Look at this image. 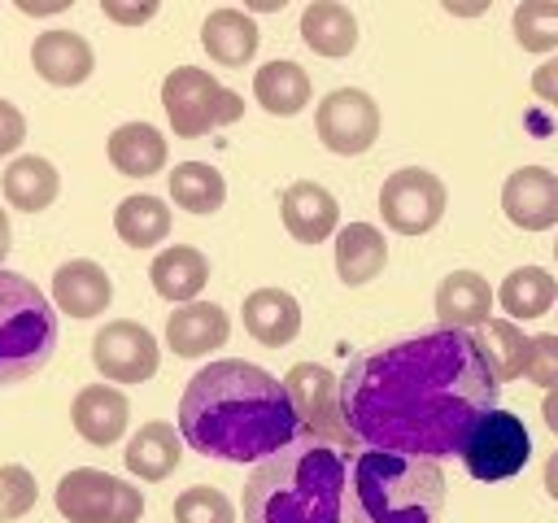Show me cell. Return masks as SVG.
<instances>
[{"label": "cell", "mask_w": 558, "mask_h": 523, "mask_svg": "<svg viewBox=\"0 0 558 523\" xmlns=\"http://www.w3.org/2000/svg\"><path fill=\"white\" fill-rule=\"evenodd\" d=\"M340 410L357 445L440 462L497 410V379L471 331L440 327L357 353L340 375Z\"/></svg>", "instance_id": "1"}, {"label": "cell", "mask_w": 558, "mask_h": 523, "mask_svg": "<svg viewBox=\"0 0 558 523\" xmlns=\"http://www.w3.org/2000/svg\"><path fill=\"white\" fill-rule=\"evenodd\" d=\"M179 436L218 462H266L301 436V418L283 379L244 357H222L187 379Z\"/></svg>", "instance_id": "2"}, {"label": "cell", "mask_w": 558, "mask_h": 523, "mask_svg": "<svg viewBox=\"0 0 558 523\" xmlns=\"http://www.w3.org/2000/svg\"><path fill=\"white\" fill-rule=\"evenodd\" d=\"M353 453L301 431L244 479V523H344Z\"/></svg>", "instance_id": "3"}, {"label": "cell", "mask_w": 558, "mask_h": 523, "mask_svg": "<svg viewBox=\"0 0 558 523\" xmlns=\"http://www.w3.org/2000/svg\"><path fill=\"white\" fill-rule=\"evenodd\" d=\"M445 506V471L436 458L357 449L349 462V523H436Z\"/></svg>", "instance_id": "4"}, {"label": "cell", "mask_w": 558, "mask_h": 523, "mask_svg": "<svg viewBox=\"0 0 558 523\" xmlns=\"http://www.w3.org/2000/svg\"><path fill=\"white\" fill-rule=\"evenodd\" d=\"M52 301L13 270H0V388L39 375L57 353Z\"/></svg>", "instance_id": "5"}, {"label": "cell", "mask_w": 558, "mask_h": 523, "mask_svg": "<svg viewBox=\"0 0 558 523\" xmlns=\"http://www.w3.org/2000/svg\"><path fill=\"white\" fill-rule=\"evenodd\" d=\"M161 109H166L174 135L196 139V135H209L227 122H240L244 118V96L222 87L201 65H174L161 83Z\"/></svg>", "instance_id": "6"}, {"label": "cell", "mask_w": 558, "mask_h": 523, "mask_svg": "<svg viewBox=\"0 0 558 523\" xmlns=\"http://www.w3.org/2000/svg\"><path fill=\"white\" fill-rule=\"evenodd\" d=\"M57 514L70 523H140L144 497L135 484L96 471V466H74L57 479Z\"/></svg>", "instance_id": "7"}, {"label": "cell", "mask_w": 558, "mask_h": 523, "mask_svg": "<svg viewBox=\"0 0 558 523\" xmlns=\"http://www.w3.org/2000/svg\"><path fill=\"white\" fill-rule=\"evenodd\" d=\"M458 458L466 462V475L480 479V484H497V479H510L527 466L532 458V440H527V427L519 414L510 410H488L471 423V431L462 436V449Z\"/></svg>", "instance_id": "8"}, {"label": "cell", "mask_w": 558, "mask_h": 523, "mask_svg": "<svg viewBox=\"0 0 558 523\" xmlns=\"http://www.w3.org/2000/svg\"><path fill=\"white\" fill-rule=\"evenodd\" d=\"M283 388L296 405V418H301V431L310 436H323L349 453H357V436L349 431L344 423V410H340V384L327 366L318 362H296L288 375H283Z\"/></svg>", "instance_id": "9"}, {"label": "cell", "mask_w": 558, "mask_h": 523, "mask_svg": "<svg viewBox=\"0 0 558 523\" xmlns=\"http://www.w3.org/2000/svg\"><path fill=\"white\" fill-rule=\"evenodd\" d=\"M445 214V183L423 166H401L379 187V218L401 235H423Z\"/></svg>", "instance_id": "10"}, {"label": "cell", "mask_w": 558, "mask_h": 523, "mask_svg": "<svg viewBox=\"0 0 558 523\" xmlns=\"http://www.w3.org/2000/svg\"><path fill=\"white\" fill-rule=\"evenodd\" d=\"M314 131L327 153L357 157L379 139V105L362 87H336L314 109Z\"/></svg>", "instance_id": "11"}, {"label": "cell", "mask_w": 558, "mask_h": 523, "mask_svg": "<svg viewBox=\"0 0 558 523\" xmlns=\"http://www.w3.org/2000/svg\"><path fill=\"white\" fill-rule=\"evenodd\" d=\"M92 362L105 379L113 384H144L157 375V340L144 323H131V318H113L96 331L92 340Z\"/></svg>", "instance_id": "12"}, {"label": "cell", "mask_w": 558, "mask_h": 523, "mask_svg": "<svg viewBox=\"0 0 558 523\" xmlns=\"http://www.w3.org/2000/svg\"><path fill=\"white\" fill-rule=\"evenodd\" d=\"M501 214L523 231H545L558 222V174L545 166H519L501 183Z\"/></svg>", "instance_id": "13"}, {"label": "cell", "mask_w": 558, "mask_h": 523, "mask_svg": "<svg viewBox=\"0 0 558 523\" xmlns=\"http://www.w3.org/2000/svg\"><path fill=\"white\" fill-rule=\"evenodd\" d=\"M279 218H283V227H288V235L296 244H323L340 227V205H336V196L323 183L296 179L279 196Z\"/></svg>", "instance_id": "14"}, {"label": "cell", "mask_w": 558, "mask_h": 523, "mask_svg": "<svg viewBox=\"0 0 558 523\" xmlns=\"http://www.w3.org/2000/svg\"><path fill=\"white\" fill-rule=\"evenodd\" d=\"M31 65L52 87H78L96 70V52L78 31H44L31 44Z\"/></svg>", "instance_id": "15"}, {"label": "cell", "mask_w": 558, "mask_h": 523, "mask_svg": "<svg viewBox=\"0 0 558 523\" xmlns=\"http://www.w3.org/2000/svg\"><path fill=\"white\" fill-rule=\"evenodd\" d=\"M231 336V318L214 301H187L166 318V344L174 357H205L222 349Z\"/></svg>", "instance_id": "16"}, {"label": "cell", "mask_w": 558, "mask_h": 523, "mask_svg": "<svg viewBox=\"0 0 558 523\" xmlns=\"http://www.w3.org/2000/svg\"><path fill=\"white\" fill-rule=\"evenodd\" d=\"M70 423L87 445L109 449L131 423V401L113 384H87V388H78V397L70 405Z\"/></svg>", "instance_id": "17"}, {"label": "cell", "mask_w": 558, "mask_h": 523, "mask_svg": "<svg viewBox=\"0 0 558 523\" xmlns=\"http://www.w3.org/2000/svg\"><path fill=\"white\" fill-rule=\"evenodd\" d=\"M493 301L497 292L480 270H453L436 288V318L449 331H475L480 323H488Z\"/></svg>", "instance_id": "18"}, {"label": "cell", "mask_w": 558, "mask_h": 523, "mask_svg": "<svg viewBox=\"0 0 558 523\" xmlns=\"http://www.w3.org/2000/svg\"><path fill=\"white\" fill-rule=\"evenodd\" d=\"M52 301L70 318H96L113 301V283H109V275H105L100 262L74 257L65 266H57V275H52Z\"/></svg>", "instance_id": "19"}, {"label": "cell", "mask_w": 558, "mask_h": 523, "mask_svg": "<svg viewBox=\"0 0 558 523\" xmlns=\"http://www.w3.org/2000/svg\"><path fill=\"white\" fill-rule=\"evenodd\" d=\"M240 318H244V331L257 344H266V349H283L301 331V305L283 288H257V292H248L244 305H240Z\"/></svg>", "instance_id": "20"}, {"label": "cell", "mask_w": 558, "mask_h": 523, "mask_svg": "<svg viewBox=\"0 0 558 523\" xmlns=\"http://www.w3.org/2000/svg\"><path fill=\"white\" fill-rule=\"evenodd\" d=\"M105 153H109V166L118 174H126V179H153L166 166V157H170L166 135L153 122H122V126H113Z\"/></svg>", "instance_id": "21"}, {"label": "cell", "mask_w": 558, "mask_h": 523, "mask_svg": "<svg viewBox=\"0 0 558 523\" xmlns=\"http://www.w3.org/2000/svg\"><path fill=\"white\" fill-rule=\"evenodd\" d=\"M0 192L17 214H44L61 192V174L48 157H13L0 174Z\"/></svg>", "instance_id": "22"}, {"label": "cell", "mask_w": 558, "mask_h": 523, "mask_svg": "<svg viewBox=\"0 0 558 523\" xmlns=\"http://www.w3.org/2000/svg\"><path fill=\"white\" fill-rule=\"evenodd\" d=\"M148 279H153L157 296L187 305V301H196L201 288L209 283V262H205V253L192 248V244H170V248H161V253L148 262Z\"/></svg>", "instance_id": "23"}, {"label": "cell", "mask_w": 558, "mask_h": 523, "mask_svg": "<svg viewBox=\"0 0 558 523\" xmlns=\"http://www.w3.org/2000/svg\"><path fill=\"white\" fill-rule=\"evenodd\" d=\"M201 44H205V52H209L218 65L240 70V65H248L253 52H257V22H253L244 9L222 4V9H214V13L201 22Z\"/></svg>", "instance_id": "24"}, {"label": "cell", "mask_w": 558, "mask_h": 523, "mask_svg": "<svg viewBox=\"0 0 558 523\" xmlns=\"http://www.w3.org/2000/svg\"><path fill=\"white\" fill-rule=\"evenodd\" d=\"M384 262H388V244H384L379 227L349 222V227L336 231V275H340V283L362 288L384 270Z\"/></svg>", "instance_id": "25"}, {"label": "cell", "mask_w": 558, "mask_h": 523, "mask_svg": "<svg viewBox=\"0 0 558 523\" xmlns=\"http://www.w3.org/2000/svg\"><path fill=\"white\" fill-rule=\"evenodd\" d=\"M179 458H183V436L170 423H161V418L144 423L126 440V471L140 475V479H148V484H161L179 466Z\"/></svg>", "instance_id": "26"}, {"label": "cell", "mask_w": 558, "mask_h": 523, "mask_svg": "<svg viewBox=\"0 0 558 523\" xmlns=\"http://www.w3.org/2000/svg\"><path fill=\"white\" fill-rule=\"evenodd\" d=\"M301 39L318 57H349L353 44H357V17L344 4L314 0V4L301 9Z\"/></svg>", "instance_id": "27"}, {"label": "cell", "mask_w": 558, "mask_h": 523, "mask_svg": "<svg viewBox=\"0 0 558 523\" xmlns=\"http://www.w3.org/2000/svg\"><path fill=\"white\" fill-rule=\"evenodd\" d=\"M310 74L296 65V61H266L257 74H253V96L266 113L275 118H292L310 105Z\"/></svg>", "instance_id": "28"}, {"label": "cell", "mask_w": 558, "mask_h": 523, "mask_svg": "<svg viewBox=\"0 0 558 523\" xmlns=\"http://www.w3.org/2000/svg\"><path fill=\"white\" fill-rule=\"evenodd\" d=\"M471 336H475V344H480V353H484V362H488V370H493L497 384H510V379H519L527 370L532 336H523L510 318H488Z\"/></svg>", "instance_id": "29"}, {"label": "cell", "mask_w": 558, "mask_h": 523, "mask_svg": "<svg viewBox=\"0 0 558 523\" xmlns=\"http://www.w3.org/2000/svg\"><path fill=\"white\" fill-rule=\"evenodd\" d=\"M113 231L126 248H153L170 235V205L161 196H148V192H135L126 200H118L113 209Z\"/></svg>", "instance_id": "30"}, {"label": "cell", "mask_w": 558, "mask_h": 523, "mask_svg": "<svg viewBox=\"0 0 558 523\" xmlns=\"http://www.w3.org/2000/svg\"><path fill=\"white\" fill-rule=\"evenodd\" d=\"M497 301L506 309L510 323H523V318H541L554 301H558V283L545 266H514L501 288H497Z\"/></svg>", "instance_id": "31"}, {"label": "cell", "mask_w": 558, "mask_h": 523, "mask_svg": "<svg viewBox=\"0 0 558 523\" xmlns=\"http://www.w3.org/2000/svg\"><path fill=\"white\" fill-rule=\"evenodd\" d=\"M170 200L187 214H214L227 200V179L209 161H179L170 170Z\"/></svg>", "instance_id": "32"}, {"label": "cell", "mask_w": 558, "mask_h": 523, "mask_svg": "<svg viewBox=\"0 0 558 523\" xmlns=\"http://www.w3.org/2000/svg\"><path fill=\"white\" fill-rule=\"evenodd\" d=\"M514 39L527 52H554L558 48V0H523L514 9Z\"/></svg>", "instance_id": "33"}, {"label": "cell", "mask_w": 558, "mask_h": 523, "mask_svg": "<svg viewBox=\"0 0 558 523\" xmlns=\"http://www.w3.org/2000/svg\"><path fill=\"white\" fill-rule=\"evenodd\" d=\"M174 523H235V506L227 501V492L192 484L174 497Z\"/></svg>", "instance_id": "34"}, {"label": "cell", "mask_w": 558, "mask_h": 523, "mask_svg": "<svg viewBox=\"0 0 558 523\" xmlns=\"http://www.w3.org/2000/svg\"><path fill=\"white\" fill-rule=\"evenodd\" d=\"M39 501V484L26 466L4 462L0 466V523H13L22 514H31V506Z\"/></svg>", "instance_id": "35"}, {"label": "cell", "mask_w": 558, "mask_h": 523, "mask_svg": "<svg viewBox=\"0 0 558 523\" xmlns=\"http://www.w3.org/2000/svg\"><path fill=\"white\" fill-rule=\"evenodd\" d=\"M523 379H532L536 388H558V336H536L532 353H527V370Z\"/></svg>", "instance_id": "36"}, {"label": "cell", "mask_w": 558, "mask_h": 523, "mask_svg": "<svg viewBox=\"0 0 558 523\" xmlns=\"http://www.w3.org/2000/svg\"><path fill=\"white\" fill-rule=\"evenodd\" d=\"M22 139H26V118H22V109L0 96V157L17 153Z\"/></svg>", "instance_id": "37"}, {"label": "cell", "mask_w": 558, "mask_h": 523, "mask_svg": "<svg viewBox=\"0 0 558 523\" xmlns=\"http://www.w3.org/2000/svg\"><path fill=\"white\" fill-rule=\"evenodd\" d=\"M100 9H105V17H113V22H122V26H140V22H148V17L157 13L153 0H148V4H118V0H105Z\"/></svg>", "instance_id": "38"}, {"label": "cell", "mask_w": 558, "mask_h": 523, "mask_svg": "<svg viewBox=\"0 0 558 523\" xmlns=\"http://www.w3.org/2000/svg\"><path fill=\"white\" fill-rule=\"evenodd\" d=\"M532 92H536L545 105L558 109V57H549L545 65H536V74H532Z\"/></svg>", "instance_id": "39"}, {"label": "cell", "mask_w": 558, "mask_h": 523, "mask_svg": "<svg viewBox=\"0 0 558 523\" xmlns=\"http://www.w3.org/2000/svg\"><path fill=\"white\" fill-rule=\"evenodd\" d=\"M541 414H545V427L558 436V388H549V392H545V401H541Z\"/></svg>", "instance_id": "40"}, {"label": "cell", "mask_w": 558, "mask_h": 523, "mask_svg": "<svg viewBox=\"0 0 558 523\" xmlns=\"http://www.w3.org/2000/svg\"><path fill=\"white\" fill-rule=\"evenodd\" d=\"M545 492L558 501V449L545 458Z\"/></svg>", "instance_id": "41"}, {"label": "cell", "mask_w": 558, "mask_h": 523, "mask_svg": "<svg viewBox=\"0 0 558 523\" xmlns=\"http://www.w3.org/2000/svg\"><path fill=\"white\" fill-rule=\"evenodd\" d=\"M9 244H13V227H9V214L0 209V262L9 257Z\"/></svg>", "instance_id": "42"}, {"label": "cell", "mask_w": 558, "mask_h": 523, "mask_svg": "<svg viewBox=\"0 0 558 523\" xmlns=\"http://www.w3.org/2000/svg\"><path fill=\"white\" fill-rule=\"evenodd\" d=\"M17 9H22V13H52V9H65V4H31V0H22Z\"/></svg>", "instance_id": "43"}, {"label": "cell", "mask_w": 558, "mask_h": 523, "mask_svg": "<svg viewBox=\"0 0 558 523\" xmlns=\"http://www.w3.org/2000/svg\"><path fill=\"white\" fill-rule=\"evenodd\" d=\"M554 262H558V240H554Z\"/></svg>", "instance_id": "44"}]
</instances>
